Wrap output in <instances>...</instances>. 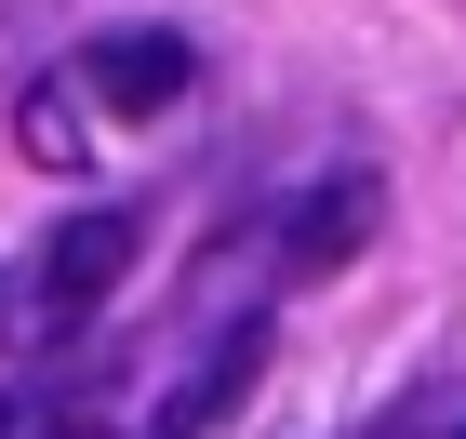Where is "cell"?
<instances>
[{
    "mask_svg": "<svg viewBox=\"0 0 466 439\" xmlns=\"http://www.w3.org/2000/svg\"><path fill=\"white\" fill-rule=\"evenodd\" d=\"M134 240H147L134 214H67V226H54V240H40V266H27L40 333H80V320H94V306L134 280Z\"/></svg>",
    "mask_w": 466,
    "mask_h": 439,
    "instance_id": "1",
    "label": "cell"
},
{
    "mask_svg": "<svg viewBox=\"0 0 466 439\" xmlns=\"http://www.w3.org/2000/svg\"><path fill=\"white\" fill-rule=\"evenodd\" d=\"M14 146H27L40 174H80V160H94V94H80V80H27V94H14Z\"/></svg>",
    "mask_w": 466,
    "mask_h": 439,
    "instance_id": "5",
    "label": "cell"
},
{
    "mask_svg": "<svg viewBox=\"0 0 466 439\" xmlns=\"http://www.w3.org/2000/svg\"><path fill=\"white\" fill-rule=\"evenodd\" d=\"M67 439H107V426H67Z\"/></svg>",
    "mask_w": 466,
    "mask_h": 439,
    "instance_id": "6",
    "label": "cell"
},
{
    "mask_svg": "<svg viewBox=\"0 0 466 439\" xmlns=\"http://www.w3.org/2000/svg\"><path fill=\"white\" fill-rule=\"evenodd\" d=\"M453 439H466V426H453Z\"/></svg>",
    "mask_w": 466,
    "mask_h": 439,
    "instance_id": "7",
    "label": "cell"
},
{
    "mask_svg": "<svg viewBox=\"0 0 466 439\" xmlns=\"http://www.w3.org/2000/svg\"><path fill=\"white\" fill-rule=\"evenodd\" d=\"M187 67H200V54H187L174 27H107L94 54H80V94H94L107 120H160L187 94Z\"/></svg>",
    "mask_w": 466,
    "mask_h": 439,
    "instance_id": "3",
    "label": "cell"
},
{
    "mask_svg": "<svg viewBox=\"0 0 466 439\" xmlns=\"http://www.w3.org/2000/svg\"><path fill=\"white\" fill-rule=\"evenodd\" d=\"M253 373H267V320H227V333H214V360H200L174 400H160V439H200L214 413H240V386H253Z\"/></svg>",
    "mask_w": 466,
    "mask_h": 439,
    "instance_id": "4",
    "label": "cell"
},
{
    "mask_svg": "<svg viewBox=\"0 0 466 439\" xmlns=\"http://www.w3.org/2000/svg\"><path fill=\"white\" fill-rule=\"evenodd\" d=\"M373 214H387V186H373V174L347 160V174H320L307 200H293V214H267V240H280L267 266H280V280H333V266H347L360 240H373Z\"/></svg>",
    "mask_w": 466,
    "mask_h": 439,
    "instance_id": "2",
    "label": "cell"
}]
</instances>
